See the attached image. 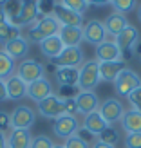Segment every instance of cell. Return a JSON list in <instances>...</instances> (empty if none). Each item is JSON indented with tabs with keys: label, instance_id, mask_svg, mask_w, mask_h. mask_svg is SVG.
<instances>
[{
	"label": "cell",
	"instance_id": "cell-25",
	"mask_svg": "<svg viewBox=\"0 0 141 148\" xmlns=\"http://www.w3.org/2000/svg\"><path fill=\"white\" fill-rule=\"evenodd\" d=\"M127 69L125 62H109V63H100V79L101 81H112L120 76V72Z\"/></svg>",
	"mask_w": 141,
	"mask_h": 148
},
{
	"label": "cell",
	"instance_id": "cell-3",
	"mask_svg": "<svg viewBox=\"0 0 141 148\" xmlns=\"http://www.w3.org/2000/svg\"><path fill=\"white\" fill-rule=\"evenodd\" d=\"M114 42H116V45L120 47V51H121V60L125 62V60H129V58L132 56V49H134L136 43L139 42V31H138L134 25L129 24L114 38Z\"/></svg>",
	"mask_w": 141,
	"mask_h": 148
},
{
	"label": "cell",
	"instance_id": "cell-29",
	"mask_svg": "<svg viewBox=\"0 0 141 148\" xmlns=\"http://www.w3.org/2000/svg\"><path fill=\"white\" fill-rule=\"evenodd\" d=\"M6 18L9 24L18 27V18H20V11H22V2H2Z\"/></svg>",
	"mask_w": 141,
	"mask_h": 148
},
{
	"label": "cell",
	"instance_id": "cell-36",
	"mask_svg": "<svg viewBox=\"0 0 141 148\" xmlns=\"http://www.w3.org/2000/svg\"><path fill=\"white\" fill-rule=\"evenodd\" d=\"M80 94V88L78 87H60L58 88V96L65 101V99H72Z\"/></svg>",
	"mask_w": 141,
	"mask_h": 148
},
{
	"label": "cell",
	"instance_id": "cell-37",
	"mask_svg": "<svg viewBox=\"0 0 141 148\" xmlns=\"http://www.w3.org/2000/svg\"><path fill=\"white\" fill-rule=\"evenodd\" d=\"M129 101H130V105L134 107V110H139L141 112V87H138L136 90H132L129 94Z\"/></svg>",
	"mask_w": 141,
	"mask_h": 148
},
{
	"label": "cell",
	"instance_id": "cell-45",
	"mask_svg": "<svg viewBox=\"0 0 141 148\" xmlns=\"http://www.w3.org/2000/svg\"><path fill=\"white\" fill-rule=\"evenodd\" d=\"M0 148H7V136L0 132Z\"/></svg>",
	"mask_w": 141,
	"mask_h": 148
},
{
	"label": "cell",
	"instance_id": "cell-39",
	"mask_svg": "<svg viewBox=\"0 0 141 148\" xmlns=\"http://www.w3.org/2000/svg\"><path fill=\"white\" fill-rule=\"evenodd\" d=\"M38 4V13L42 16H49V14H53L54 11V2H47V0H43V2H36Z\"/></svg>",
	"mask_w": 141,
	"mask_h": 148
},
{
	"label": "cell",
	"instance_id": "cell-11",
	"mask_svg": "<svg viewBox=\"0 0 141 148\" xmlns=\"http://www.w3.org/2000/svg\"><path fill=\"white\" fill-rule=\"evenodd\" d=\"M107 31H105V25L103 22L100 20H89L87 24L83 25V40L92 43V45L98 47L100 43L107 42Z\"/></svg>",
	"mask_w": 141,
	"mask_h": 148
},
{
	"label": "cell",
	"instance_id": "cell-8",
	"mask_svg": "<svg viewBox=\"0 0 141 148\" xmlns=\"http://www.w3.org/2000/svg\"><path fill=\"white\" fill-rule=\"evenodd\" d=\"M38 112L42 114V117L56 119V117L65 114V101L58 94H53V96H49V98H45L43 101L38 103Z\"/></svg>",
	"mask_w": 141,
	"mask_h": 148
},
{
	"label": "cell",
	"instance_id": "cell-47",
	"mask_svg": "<svg viewBox=\"0 0 141 148\" xmlns=\"http://www.w3.org/2000/svg\"><path fill=\"white\" fill-rule=\"evenodd\" d=\"M134 53H136V54L141 58V38H139V42L136 43V47H134Z\"/></svg>",
	"mask_w": 141,
	"mask_h": 148
},
{
	"label": "cell",
	"instance_id": "cell-43",
	"mask_svg": "<svg viewBox=\"0 0 141 148\" xmlns=\"http://www.w3.org/2000/svg\"><path fill=\"white\" fill-rule=\"evenodd\" d=\"M91 148H114V146H110V145H105V143L98 141V139H94V141L91 143Z\"/></svg>",
	"mask_w": 141,
	"mask_h": 148
},
{
	"label": "cell",
	"instance_id": "cell-17",
	"mask_svg": "<svg viewBox=\"0 0 141 148\" xmlns=\"http://www.w3.org/2000/svg\"><path fill=\"white\" fill-rule=\"evenodd\" d=\"M74 99H76L78 112L83 114V116H89V114H92L100 108V99L94 92H80Z\"/></svg>",
	"mask_w": 141,
	"mask_h": 148
},
{
	"label": "cell",
	"instance_id": "cell-20",
	"mask_svg": "<svg viewBox=\"0 0 141 148\" xmlns=\"http://www.w3.org/2000/svg\"><path fill=\"white\" fill-rule=\"evenodd\" d=\"M109 127L107 125V121L101 117V114L96 110V112H92V114H89V116H85V119H83V130H87L89 134H92L96 139L100 137V134L103 130H105Z\"/></svg>",
	"mask_w": 141,
	"mask_h": 148
},
{
	"label": "cell",
	"instance_id": "cell-1",
	"mask_svg": "<svg viewBox=\"0 0 141 148\" xmlns=\"http://www.w3.org/2000/svg\"><path fill=\"white\" fill-rule=\"evenodd\" d=\"M60 22L54 18V14H49V16H38V20L34 22L31 27H27V42L33 43H42L45 38L51 36H56L60 33Z\"/></svg>",
	"mask_w": 141,
	"mask_h": 148
},
{
	"label": "cell",
	"instance_id": "cell-5",
	"mask_svg": "<svg viewBox=\"0 0 141 148\" xmlns=\"http://www.w3.org/2000/svg\"><path fill=\"white\" fill-rule=\"evenodd\" d=\"M138 87H141V78L138 76V72H134L132 69H123L120 72V76L114 79V88L120 96L129 98V94L132 90H136Z\"/></svg>",
	"mask_w": 141,
	"mask_h": 148
},
{
	"label": "cell",
	"instance_id": "cell-32",
	"mask_svg": "<svg viewBox=\"0 0 141 148\" xmlns=\"http://www.w3.org/2000/svg\"><path fill=\"white\" fill-rule=\"evenodd\" d=\"M62 4H63L65 7H69L71 11L80 13V14H83V13L89 9V5H91V2H85V0H63Z\"/></svg>",
	"mask_w": 141,
	"mask_h": 148
},
{
	"label": "cell",
	"instance_id": "cell-4",
	"mask_svg": "<svg viewBox=\"0 0 141 148\" xmlns=\"http://www.w3.org/2000/svg\"><path fill=\"white\" fill-rule=\"evenodd\" d=\"M17 76L20 79H24L25 83H33V81L36 79H42V78H45V69H43V65L40 62H36V60H22L18 65H17Z\"/></svg>",
	"mask_w": 141,
	"mask_h": 148
},
{
	"label": "cell",
	"instance_id": "cell-31",
	"mask_svg": "<svg viewBox=\"0 0 141 148\" xmlns=\"http://www.w3.org/2000/svg\"><path fill=\"white\" fill-rule=\"evenodd\" d=\"M110 4L114 7V13L125 14V13H130L134 9L138 2H134V0H114V2H110Z\"/></svg>",
	"mask_w": 141,
	"mask_h": 148
},
{
	"label": "cell",
	"instance_id": "cell-26",
	"mask_svg": "<svg viewBox=\"0 0 141 148\" xmlns=\"http://www.w3.org/2000/svg\"><path fill=\"white\" fill-rule=\"evenodd\" d=\"M78 69L74 67H58L54 78L60 87H78Z\"/></svg>",
	"mask_w": 141,
	"mask_h": 148
},
{
	"label": "cell",
	"instance_id": "cell-48",
	"mask_svg": "<svg viewBox=\"0 0 141 148\" xmlns=\"http://www.w3.org/2000/svg\"><path fill=\"white\" fill-rule=\"evenodd\" d=\"M138 18H139V22H141V4H139V7H138Z\"/></svg>",
	"mask_w": 141,
	"mask_h": 148
},
{
	"label": "cell",
	"instance_id": "cell-16",
	"mask_svg": "<svg viewBox=\"0 0 141 148\" xmlns=\"http://www.w3.org/2000/svg\"><path fill=\"white\" fill-rule=\"evenodd\" d=\"M4 53L9 56V58H13L14 62L17 60H25V56H27V53H29V42L25 40V38H14V40H11V42H7L6 45H4Z\"/></svg>",
	"mask_w": 141,
	"mask_h": 148
},
{
	"label": "cell",
	"instance_id": "cell-46",
	"mask_svg": "<svg viewBox=\"0 0 141 148\" xmlns=\"http://www.w3.org/2000/svg\"><path fill=\"white\" fill-rule=\"evenodd\" d=\"M4 22H7V18H6V13H4L2 2H0V24H4Z\"/></svg>",
	"mask_w": 141,
	"mask_h": 148
},
{
	"label": "cell",
	"instance_id": "cell-49",
	"mask_svg": "<svg viewBox=\"0 0 141 148\" xmlns=\"http://www.w3.org/2000/svg\"><path fill=\"white\" fill-rule=\"evenodd\" d=\"M53 148H63V145H54Z\"/></svg>",
	"mask_w": 141,
	"mask_h": 148
},
{
	"label": "cell",
	"instance_id": "cell-13",
	"mask_svg": "<svg viewBox=\"0 0 141 148\" xmlns=\"http://www.w3.org/2000/svg\"><path fill=\"white\" fill-rule=\"evenodd\" d=\"M54 90H53V83L47 79V78H42V79H36L33 83L27 85V98H31L33 101L40 103L45 98L53 96Z\"/></svg>",
	"mask_w": 141,
	"mask_h": 148
},
{
	"label": "cell",
	"instance_id": "cell-18",
	"mask_svg": "<svg viewBox=\"0 0 141 148\" xmlns=\"http://www.w3.org/2000/svg\"><path fill=\"white\" fill-rule=\"evenodd\" d=\"M60 40L65 47H80L83 42V27H67L62 25L60 27Z\"/></svg>",
	"mask_w": 141,
	"mask_h": 148
},
{
	"label": "cell",
	"instance_id": "cell-41",
	"mask_svg": "<svg viewBox=\"0 0 141 148\" xmlns=\"http://www.w3.org/2000/svg\"><path fill=\"white\" fill-rule=\"evenodd\" d=\"M7 101V90H6V79H0V103Z\"/></svg>",
	"mask_w": 141,
	"mask_h": 148
},
{
	"label": "cell",
	"instance_id": "cell-38",
	"mask_svg": "<svg viewBox=\"0 0 141 148\" xmlns=\"http://www.w3.org/2000/svg\"><path fill=\"white\" fill-rule=\"evenodd\" d=\"M125 148H141V134H127Z\"/></svg>",
	"mask_w": 141,
	"mask_h": 148
},
{
	"label": "cell",
	"instance_id": "cell-15",
	"mask_svg": "<svg viewBox=\"0 0 141 148\" xmlns=\"http://www.w3.org/2000/svg\"><path fill=\"white\" fill-rule=\"evenodd\" d=\"M6 90H7V99L11 101H20L27 98V83L24 79H20L17 74L6 79Z\"/></svg>",
	"mask_w": 141,
	"mask_h": 148
},
{
	"label": "cell",
	"instance_id": "cell-19",
	"mask_svg": "<svg viewBox=\"0 0 141 148\" xmlns=\"http://www.w3.org/2000/svg\"><path fill=\"white\" fill-rule=\"evenodd\" d=\"M40 13H38V4L33 0L22 2V11H20V18H18V27H31L36 20H38Z\"/></svg>",
	"mask_w": 141,
	"mask_h": 148
},
{
	"label": "cell",
	"instance_id": "cell-6",
	"mask_svg": "<svg viewBox=\"0 0 141 148\" xmlns=\"http://www.w3.org/2000/svg\"><path fill=\"white\" fill-rule=\"evenodd\" d=\"M98 112L101 114L103 119L107 121L109 127H112L116 121H121V117L125 114V108H123V103L118 98H107L105 101L100 103Z\"/></svg>",
	"mask_w": 141,
	"mask_h": 148
},
{
	"label": "cell",
	"instance_id": "cell-9",
	"mask_svg": "<svg viewBox=\"0 0 141 148\" xmlns=\"http://www.w3.org/2000/svg\"><path fill=\"white\" fill-rule=\"evenodd\" d=\"M36 123V112L31 107L20 105L13 110L11 114V125L13 128H20V130H29Z\"/></svg>",
	"mask_w": 141,
	"mask_h": 148
},
{
	"label": "cell",
	"instance_id": "cell-33",
	"mask_svg": "<svg viewBox=\"0 0 141 148\" xmlns=\"http://www.w3.org/2000/svg\"><path fill=\"white\" fill-rule=\"evenodd\" d=\"M54 143L49 136H34L31 139V146L29 148H53Z\"/></svg>",
	"mask_w": 141,
	"mask_h": 148
},
{
	"label": "cell",
	"instance_id": "cell-2",
	"mask_svg": "<svg viewBox=\"0 0 141 148\" xmlns=\"http://www.w3.org/2000/svg\"><path fill=\"white\" fill-rule=\"evenodd\" d=\"M78 88L80 92H94V88L100 85V62L87 60L78 69Z\"/></svg>",
	"mask_w": 141,
	"mask_h": 148
},
{
	"label": "cell",
	"instance_id": "cell-30",
	"mask_svg": "<svg viewBox=\"0 0 141 148\" xmlns=\"http://www.w3.org/2000/svg\"><path fill=\"white\" fill-rule=\"evenodd\" d=\"M98 141L105 143V145H110V146H116V143L120 141V132H118L114 127H107V128L100 134Z\"/></svg>",
	"mask_w": 141,
	"mask_h": 148
},
{
	"label": "cell",
	"instance_id": "cell-44",
	"mask_svg": "<svg viewBox=\"0 0 141 148\" xmlns=\"http://www.w3.org/2000/svg\"><path fill=\"white\" fill-rule=\"evenodd\" d=\"M43 69H45V72H47V74H53V76L56 74V71H58V67H56V65H54L53 62H51V63H47Z\"/></svg>",
	"mask_w": 141,
	"mask_h": 148
},
{
	"label": "cell",
	"instance_id": "cell-35",
	"mask_svg": "<svg viewBox=\"0 0 141 148\" xmlns=\"http://www.w3.org/2000/svg\"><path fill=\"white\" fill-rule=\"evenodd\" d=\"M13 130V125H11V114L4 112V110H0V132L2 134H7L9 136Z\"/></svg>",
	"mask_w": 141,
	"mask_h": 148
},
{
	"label": "cell",
	"instance_id": "cell-42",
	"mask_svg": "<svg viewBox=\"0 0 141 148\" xmlns=\"http://www.w3.org/2000/svg\"><path fill=\"white\" fill-rule=\"evenodd\" d=\"M78 136H80L81 139H83V141H87L89 145H91V139H96V137H94L92 134H89V132H87V130H83V128H81V132H80Z\"/></svg>",
	"mask_w": 141,
	"mask_h": 148
},
{
	"label": "cell",
	"instance_id": "cell-24",
	"mask_svg": "<svg viewBox=\"0 0 141 148\" xmlns=\"http://www.w3.org/2000/svg\"><path fill=\"white\" fill-rule=\"evenodd\" d=\"M103 25H105L107 34H110V36H114V38H116V36L120 34V33H121L127 25H129V22H127V18H125V14L112 13V14H109V16L105 18Z\"/></svg>",
	"mask_w": 141,
	"mask_h": 148
},
{
	"label": "cell",
	"instance_id": "cell-7",
	"mask_svg": "<svg viewBox=\"0 0 141 148\" xmlns=\"http://www.w3.org/2000/svg\"><path fill=\"white\" fill-rule=\"evenodd\" d=\"M80 130V121L76 116H69V114H63L60 117H56L54 123H53V132L58 137H63V139H69L72 136H76Z\"/></svg>",
	"mask_w": 141,
	"mask_h": 148
},
{
	"label": "cell",
	"instance_id": "cell-22",
	"mask_svg": "<svg viewBox=\"0 0 141 148\" xmlns=\"http://www.w3.org/2000/svg\"><path fill=\"white\" fill-rule=\"evenodd\" d=\"M40 45V51H42V54L43 56H47V58H51V60H54V58H58L62 54V51L65 49V45L62 43V40H60V36H51V38H45L42 43H38Z\"/></svg>",
	"mask_w": 141,
	"mask_h": 148
},
{
	"label": "cell",
	"instance_id": "cell-28",
	"mask_svg": "<svg viewBox=\"0 0 141 148\" xmlns=\"http://www.w3.org/2000/svg\"><path fill=\"white\" fill-rule=\"evenodd\" d=\"M22 33H20V27L9 24V22H4V24H0V43H6L11 42L14 38H20Z\"/></svg>",
	"mask_w": 141,
	"mask_h": 148
},
{
	"label": "cell",
	"instance_id": "cell-10",
	"mask_svg": "<svg viewBox=\"0 0 141 148\" xmlns=\"http://www.w3.org/2000/svg\"><path fill=\"white\" fill-rule=\"evenodd\" d=\"M54 18L60 22V25H67V27H81L83 24V14L71 11L69 7H65L62 2H54Z\"/></svg>",
	"mask_w": 141,
	"mask_h": 148
},
{
	"label": "cell",
	"instance_id": "cell-27",
	"mask_svg": "<svg viewBox=\"0 0 141 148\" xmlns=\"http://www.w3.org/2000/svg\"><path fill=\"white\" fill-rule=\"evenodd\" d=\"M17 72V63H14L13 58H9L4 49L0 51V79H7L9 76H13V74Z\"/></svg>",
	"mask_w": 141,
	"mask_h": 148
},
{
	"label": "cell",
	"instance_id": "cell-14",
	"mask_svg": "<svg viewBox=\"0 0 141 148\" xmlns=\"http://www.w3.org/2000/svg\"><path fill=\"white\" fill-rule=\"evenodd\" d=\"M96 58L100 63H109V62H121V51L116 45L114 40H107L96 47Z\"/></svg>",
	"mask_w": 141,
	"mask_h": 148
},
{
	"label": "cell",
	"instance_id": "cell-34",
	"mask_svg": "<svg viewBox=\"0 0 141 148\" xmlns=\"http://www.w3.org/2000/svg\"><path fill=\"white\" fill-rule=\"evenodd\" d=\"M63 148H91V145H89L87 141H83V139L76 134V136L69 137V139H65Z\"/></svg>",
	"mask_w": 141,
	"mask_h": 148
},
{
	"label": "cell",
	"instance_id": "cell-40",
	"mask_svg": "<svg viewBox=\"0 0 141 148\" xmlns=\"http://www.w3.org/2000/svg\"><path fill=\"white\" fill-rule=\"evenodd\" d=\"M65 114L69 116H76L78 114V107H76V99H65Z\"/></svg>",
	"mask_w": 141,
	"mask_h": 148
},
{
	"label": "cell",
	"instance_id": "cell-21",
	"mask_svg": "<svg viewBox=\"0 0 141 148\" xmlns=\"http://www.w3.org/2000/svg\"><path fill=\"white\" fill-rule=\"evenodd\" d=\"M121 127L127 134H141V112L139 110H125L121 117Z\"/></svg>",
	"mask_w": 141,
	"mask_h": 148
},
{
	"label": "cell",
	"instance_id": "cell-23",
	"mask_svg": "<svg viewBox=\"0 0 141 148\" xmlns=\"http://www.w3.org/2000/svg\"><path fill=\"white\" fill-rule=\"evenodd\" d=\"M31 132L29 130H20L13 128L11 134L7 136V148H29L31 146Z\"/></svg>",
	"mask_w": 141,
	"mask_h": 148
},
{
	"label": "cell",
	"instance_id": "cell-12",
	"mask_svg": "<svg viewBox=\"0 0 141 148\" xmlns=\"http://www.w3.org/2000/svg\"><path fill=\"white\" fill-rule=\"evenodd\" d=\"M53 63L56 67H74L80 69L81 63H83V53H81L80 47H65L62 51V54L54 58Z\"/></svg>",
	"mask_w": 141,
	"mask_h": 148
}]
</instances>
